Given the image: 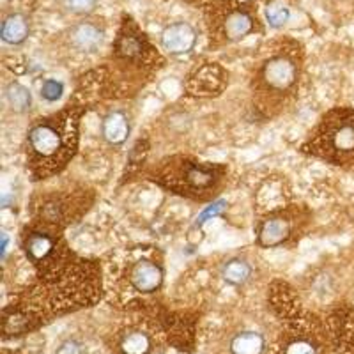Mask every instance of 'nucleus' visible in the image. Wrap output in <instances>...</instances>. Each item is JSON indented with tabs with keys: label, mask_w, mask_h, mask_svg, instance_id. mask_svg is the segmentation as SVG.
<instances>
[{
	"label": "nucleus",
	"mask_w": 354,
	"mask_h": 354,
	"mask_svg": "<svg viewBox=\"0 0 354 354\" xmlns=\"http://www.w3.org/2000/svg\"><path fill=\"white\" fill-rule=\"evenodd\" d=\"M160 41L163 50L170 55H186L195 48L197 30L188 21H176L163 28Z\"/></svg>",
	"instance_id": "obj_1"
},
{
	"label": "nucleus",
	"mask_w": 354,
	"mask_h": 354,
	"mask_svg": "<svg viewBox=\"0 0 354 354\" xmlns=\"http://www.w3.org/2000/svg\"><path fill=\"white\" fill-rule=\"evenodd\" d=\"M69 43L78 52L93 53L105 43V28L96 21H80L69 30Z\"/></svg>",
	"instance_id": "obj_2"
},
{
	"label": "nucleus",
	"mask_w": 354,
	"mask_h": 354,
	"mask_svg": "<svg viewBox=\"0 0 354 354\" xmlns=\"http://www.w3.org/2000/svg\"><path fill=\"white\" fill-rule=\"evenodd\" d=\"M28 142H30V149L39 158H52L62 149V137L48 122L34 126L28 131Z\"/></svg>",
	"instance_id": "obj_3"
},
{
	"label": "nucleus",
	"mask_w": 354,
	"mask_h": 354,
	"mask_svg": "<svg viewBox=\"0 0 354 354\" xmlns=\"http://www.w3.org/2000/svg\"><path fill=\"white\" fill-rule=\"evenodd\" d=\"M262 77L271 88L286 91L296 82V66L286 57H274L264 64Z\"/></svg>",
	"instance_id": "obj_4"
},
{
	"label": "nucleus",
	"mask_w": 354,
	"mask_h": 354,
	"mask_svg": "<svg viewBox=\"0 0 354 354\" xmlns=\"http://www.w3.org/2000/svg\"><path fill=\"white\" fill-rule=\"evenodd\" d=\"M129 280H131V286L138 292L151 294L160 289L161 282H163V271L158 264L144 259V261H138L137 264L133 266Z\"/></svg>",
	"instance_id": "obj_5"
},
{
	"label": "nucleus",
	"mask_w": 354,
	"mask_h": 354,
	"mask_svg": "<svg viewBox=\"0 0 354 354\" xmlns=\"http://www.w3.org/2000/svg\"><path fill=\"white\" fill-rule=\"evenodd\" d=\"M30 36V20L24 12H11L2 21L0 27V39L6 44L18 46L24 44Z\"/></svg>",
	"instance_id": "obj_6"
},
{
	"label": "nucleus",
	"mask_w": 354,
	"mask_h": 354,
	"mask_svg": "<svg viewBox=\"0 0 354 354\" xmlns=\"http://www.w3.org/2000/svg\"><path fill=\"white\" fill-rule=\"evenodd\" d=\"M129 121L124 112L113 110L106 113L103 122H101V137L110 145H122L129 137Z\"/></svg>",
	"instance_id": "obj_7"
},
{
	"label": "nucleus",
	"mask_w": 354,
	"mask_h": 354,
	"mask_svg": "<svg viewBox=\"0 0 354 354\" xmlns=\"http://www.w3.org/2000/svg\"><path fill=\"white\" fill-rule=\"evenodd\" d=\"M289 223L280 220V218H273V220H266L259 227L257 241L262 248H274V246L282 245L289 238Z\"/></svg>",
	"instance_id": "obj_8"
},
{
	"label": "nucleus",
	"mask_w": 354,
	"mask_h": 354,
	"mask_svg": "<svg viewBox=\"0 0 354 354\" xmlns=\"http://www.w3.org/2000/svg\"><path fill=\"white\" fill-rule=\"evenodd\" d=\"M230 354H264V335L254 330H245L234 335L229 342Z\"/></svg>",
	"instance_id": "obj_9"
},
{
	"label": "nucleus",
	"mask_w": 354,
	"mask_h": 354,
	"mask_svg": "<svg viewBox=\"0 0 354 354\" xmlns=\"http://www.w3.org/2000/svg\"><path fill=\"white\" fill-rule=\"evenodd\" d=\"M220 277L223 278V282L230 283V286L241 287L252 278V266L245 259L232 257L221 264Z\"/></svg>",
	"instance_id": "obj_10"
},
{
	"label": "nucleus",
	"mask_w": 354,
	"mask_h": 354,
	"mask_svg": "<svg viewBox=\"0 0 354 354\" xmlns=\"http://www.w3.org/2000/svg\"><path fill=\"white\" fill-rule=\"evenodd\" d=\"M223 30L229 41H241L254 30V18L245 11H234L223 21Z\"/></svg>",
	"instance_id": "obj_11"
},
{
	"label": "nucleus",
	"mask_w": 354,
	"mask_h": 354,
	"mask_svg": "<svg viewBox=\"0 0 354 354\" xmlns=\"http://www.w3.org/2000/svg\"><path fill=\"white\" fill-rule=\"evenodd\" d=\"M121 354H151L153 351V338L144 330H129L119 340Z\"/></svg>",
	"instance_id": "obj_12"
},
{
	"label": "nucleus",
	"mask_w": 354,
	"mask_h": 354,
	"mask_svg": "<svg viewBox=\"0 0 354 354\" xmlns=\"http://www.w3.org/2000/svg\"><path fill=\"white\" fill-rule=\"evenodd\" d=\"M4 96L12 112L25 113L30 110V106H32V94H30V91H28L25 85L18 84V82H11V84L6 87Z\"/></svg>",
	"instance_id": "obj_13"
},
{
	"label": "nucleus",
	"mask_w": 354,
	"mask_h": 354,
	"mask_svg": "<svg viewBox=\"0 0 354 354\" xmlns=\"http://www.w3.org/2000/svg\"><path fill=\"white\" fill-rule=\"evenodd\" d=\"M53 250V239L48 234L34 232L28 236L27 243H25V252L32 261H43L48 257Z\"/></svg>",
	"instance_id": "obj_14"
},
{
	"label": "nucleus",
	"mask_w": 354,
	"mask_h": 354,
	"mask_svg": "<svg viewBox=\"0 0 354 354\" xmlns=\"http://www.w3.org/2000/svg\"><path fill=\"white\" fill-rule=\"evenodd\" d=\"M331 144L337 151L342 153H349L354 149V124L353 122H344V124L337 126L331 131Z\"/></svg>",
	"instance_id": "obj_15"
},
{
	"label": "nucleus",
	"mask_w": 354,
	"mask_h": 354,
	"mask_svg": "<svg viewBox=\"0 0 354 354\" xmlns=\"http://www.w3.org/2000/svg\"><path fill=\"white\" fill-rule=\"evenodd\" d=\"M266 20L273 28H282L289 21L290 11L283 4H270L266 8Z\"/></svg>",
	"instance_id": "obj_16"
},
{
	"label": "nucleus",
	"mask_w": 354,
	"mask_h": 354,
	"mask_svg": "<svg viewBox=\"0 0 354 354\" xmlns=\"http://www.w3.org/2000/svg\"><path fill=\"white\" fill-rule=\"evenodd\" d=\"M117 53L126 59H135L142 53V41L137 36H122L117 41Z\"/></svg>",
	"instance_id": "obj_17"
},
{
	"label": "nucleus",
	"mask_w": 354,
	"mask_h": 354,
	"mask_svg": "<svg viewBox=\"0 0 354 354\" xmlns=\"http://www.w3.org/2000/svg\"><path fill=\"white\" fill-rule=\"evenodd\" d=\"M283 354H319L317 346L310 338L298 337L292 338L283 349Z\"/></svg>",
	"instance_id": "obj_18"
},
{
	"label": "nucleus",
	"mask_w": 354,
	"mask_h": 354,
	"mask_svg": "<svg viewBox=\"0 0 354 354\" xmlns=\"http://www.w3.org/2000/svg\"><path fill=\"white\" fill-rule=\"evenodd\" d=\"M62 6L71 15L87 17L97 8V0H62Z\"/></svg>",
	"instance_id": "obj_19"
},
{
	"label": "nucleus",
	"mask_w": 354,
	"mask_h": 354,
	"mask_svg": "<svg viewBox=\"0 0 354 354\" xmlns=\"http://www.w3.org/2000/svg\"><path fill=\"white\" fill-rule=\"evenodd\" d=\"M62 93H64V85H62L61 82L52 80V78H50V80H44L43 85H41V97L50 101V103L61 100Z\"/></svg>",
	"instance_id": "obj_20"
},
{
	"label": "nucleus",
	"mask_w": 354,
	"mask_h": 354,
	"mask_svg": "<svg viewBox=\"0 0 354 354\" xmlns=\"http://www.w3.org/2000/svg\"><path fill=\"white\" fill-rule=\"evenodd\" d=\"M188 181L195 186V188H202L207 186L213 181V170H207L204 167H192L188 172Z\"/></svg>",
	"instance_id": "obj_21"
},
{
	"label": "nucleus",
	"mask_w": 354,
	"mask_h": 354,
	"mask_svg": "<svg viewBox=\"0 0 354 354\" xmlns=\"http://www.w3.org/2000/svg\"><path fill=\"white\" fill-rule=\"evenodd\" d=\"M55 354H87V347L78 338H64L59 346H57Z\"/></svg>",
	"instance_id": "obj_22"
},
{
	"label": "nucleus",
	"mask_w": 354,
	"mask_h": 354,
	"mask_svg": "<svg viewBox=\"0 0 354 354\" xmlns=\"http://www.w3.org/2000/svg\"><path fill=\"white\" fill-rule=\"evenodd\" d=\"M225 209H227V202L225 201L214 202V204H211L209 207H207V209H205L204 213H202L201 216L197 218V225L202 227L205 221L211 220V218H214V216H218V214H221Z\"/></svg>",
	"instance_id": "obj_23"
},
{
	"label": "nucleus",
	"mask_w": 354,
	"mask_h": 354,
	"mask_svg": "<svg viewBox=\"0 0 354 354\" xmlns=\"http://www.w3.org/2000/svg\"><path fill=\"white\" fill-rule=\"evenodd\" d=\"M8 243H9L8 234L2 232V255H4V257H6V254H8Z\"/></svg>",
	"instance_id": "obj_24"
}]
</instances>
